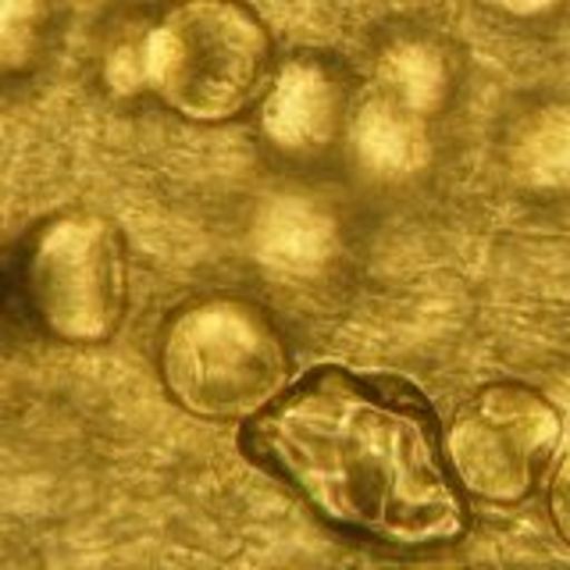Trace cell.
Returning a JSON list of instances; mask_svg holds the SVG:
<instances>
[{"instance_id":"obj_1","label":"cell","mask_w":570,"mask_h":570,"mask_svg":"<svg viewBox=\"0 0 570 570\" xmlns=\"http://www.w3.org/2000/svg\"><path fill=\"white\" fill-rule=\"evenodd\" d=\"M249 450L335 524L392 546L463 531V507L421 392L382 374L321 367L249 428Z\"/></svg>"},{"instance_id":"obj_2","label":"cell","mask_w":570,"mask_h":570,"mask_svg":"<svg viewBox=\"0 0 570 570\" xmlns=\"http://www.w3.org/2000/svg\"><path fill=\"white\" fill-rule=\"evenodd\" d=\"M272 76V36L239 0H178L142 36L125 82L147 86L189 121H225Z\"/></svg>"},{"instance_id":"obj_3","label":"cell","mask_w":570,"mask_h":570,"mask_svg":"<svg viewBox=\"0 0 570 570\" xmlns=\"http://www.w3.org/2000/svg\"><path fill=\"white\" fill-rule=\"evenodd\" d=\"M160 374L189 414L243 421L282 396L289 361L272 321L257 307L243 299H204L178 311L168 325Z\"/></svg>"},{"instance_id":"obj_4","label":"cell","mask_w":570,"mask_h":570,"mask_svg":"<svg viewBox=\"0 0 570 570\" xmlns=\"http://www.w3.org/2000/svg\"><path fill=\"white\" fill-rule=\"evenodd\" d=\"M29 299L65 343H104L125 311V249L111 222L68 214L50 222L29 254Z\"/></svg>"},{"instance_id":"obj_5","label":"cell","mask_w":570,"mask_h":570,"mask_svg":"<svg viewBox=\"0 0 570 570\" xmlns=\"http://www.w3.org/2000/svg\"><path fill=\"white\" fill-rule=\"evenodd\" d=\"M560 417L524 385H489L460 410L445 450L463 489L492 503L521 499L552 445Z\"/></svg>"},{"instance_id":"obj_6","label":"cell","mask_w":570,"mask_h":570,"mask_svg":"<svg viewBox=\"0 0 570 570\" xmlns=\"http://www.w3.org/2000/svg\"><path fill=\"white\" fill-rule=\"evenodd\" d=\"M338 115V89L325 68L311 61L285 65L264 100V132L282 150L325 147Z\"/></svg>"},{"instance_id":"obj_7","label":"cell","mask_w":570,"mask_h":570,"mask_svg":"<svg viewBox=\"0 0 570 570\" xmlns=\"http://www.w3.org/2000/svg\"><path fill=\"white\" fill-rule=\"evenodd\" d=\"M257 257L285 275H314L335 254V222L299 196H278L257 218Z\"/></svg>"},{"instance_id":"obj_8","label":"cell","mask_w":570,"mask_h":570,"mask_svg":"<svg viewBox=\"0 0 570 570\" xmlns=\"http://www.w3.org/2000/svg\"><path fill=\"white\" fill-rule=\"evenodd\" d=\"M353 150L371 171L406 175L428 154L421 115L396 97H371L353 118Z\"/></svg>"},{"instance_id":"obj_9","label":"cell","mask_w":570,"mask_h":570,"mask_svg":"<svg viewBox=\"0 0 570 570\" xmlns=\"http://www.w3.org/2000/svg\"><path fill=\"white\" fill-rule=\"evenodd\" d=\"M513 168L528 186H570V107H549L528 125L513 150Z\"/></svg>"},{"instance_id":"obj_10","label":"cell","mask_w":570,"mask_h":570,"mask_svg":"<svg viewBox=\"0 0 570 570\" xmlns=\"http://www.w3.org/2000/svg\"><path fill=\"white\" fill-rule=\"evenodd\" d=\"M382 82L389 89V97H396L410 111L424 115L439 107L445 94V68L435 50H428L421 43H400L385 53Z\"/></svg>"},{"instance_id":"obj_11","label":"cell","mask_w":570,"mask_h":570,"mask_svg":"<svg viewBox=\"0 0 570 570\" xmlns=\"http://www.w3.org/2000/svg\"><path fill=\"white\" fill-rule=\"evenodd\" d=\"M40 0H0V65L26 61L40 32Z\"/></svg>"},{"instance_id":"obj_12","label":"cell","mask_w":570,"mask_h":570,"mask_svg":"<svg viewBox=\"0 0 570 570\" xmlns=\"http://www.w3.org/2000/svg\"><path fill=\"white\" fill-rule=\"evenodd\" d=\"M549 507H552V521H557V531L563 534V542L570 546V453L560 460L557 474H552Z\"/></svg>"},{"instance_id":"obj_13","label":"cell","mask_w":570,"mask_h":570,"mask_svg":"<svg viewBox=\"0 0 570 570\" xmlns=\"http://www.w3.org/2000/svg\"><path fill=\"white\" fill-rule=\"evenodd\" d=\"M492 4L503 11H513V14H539V11L557 8L560 0H492Z\"/></svg>"}]
</instances>
